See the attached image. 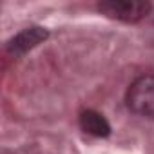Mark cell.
Listing matches in <instances>:
<instances>
[{
  "instance_id": "obj_1",
  "label": "cell",
  "mask_w": 154,
  "mask_h": 154,
  "mask_svg": "<svg viewBox=\"0 0 154 154\" xmlns=\"http://www.w3.org/2000/svg\"><path fill=\"white\" fill-rule=\"evenodd\" d=\"M127 107L143 118L154 120V74L136 78L127 89Z\"/></svg>"
},
{
  "instance_id": "obj_2",
  "label": "cell",
  "mask_w": 154,
  "mask_h": 154,
  "mask_svg": "<svg viewBox=\"0 0 154 154\" xmlns=\"http://www.w3.org/2000/svg\"><path fill=\"white\" fill-rule=\"evenodd\" d=\"M98 9L109 18L122 22H138L149 15L152 4L145 0H103L98 4Z\"/></svg>"
},
{
  "instance_id": "obj_3",
  "label": "cell",
  "mask_w": 154,
  "mask_h": 154,
  "mask_svg": "<svg viewBox=\"0 0 154 154\" xmlns=\"http://www.w3.org/2000/svg\"><path fill=\"white\" fill-rule=\"evenodd\" d=\"M47 36H49V33H47V29H44V27H38V26L27 27V29L20 31L17 36H13V38L9 40L8 51H9L11 54H15V56L24 54V53L35 49L38 44H42Z\"/></svg>"
},
{
  "instance_id": "obj_4",
  "label": "cell",
  "mask_w": 154,
  "mask_h": 154,
  "mask_svg": "<svg viewBox=\"0 0 154 154\" xmlns=\"http://www.w3.org/2000/svg\"><path fill=\"white\" fill-rule=\"evenodd\" d=\"M80 127L98 138H105L111 134V125L109 122L96 111H84L80 114Z\"/></svg>"
}]
</instances>
